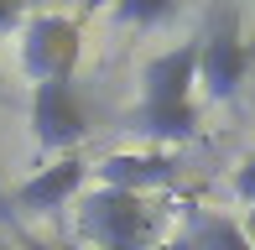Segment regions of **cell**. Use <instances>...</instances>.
Segmentation results:
<instances>
[{
  "mask_svg": "<svg viewBox=\"0 0 255 250\" xmlns=\"http://www.w3.org/2000/svg\"><path fill=\"white\" fill-rule=\"evenodd\" d=\"M78 240H84V250H151L156 209L135 193L84 188L78 193Z\"/></svg>",
  "mask_w": 255,
  "mask_h": 250,
  "instance_id": "6da1fadb",
  "label": "cell"
},
{
  "mask_svg": "<svg viewBox=\"0 0 255 250\" xmlns=\"http://www.w3.org/2000/svg\"><path fill=\"white\" fill-rule=\"evenodd\" d=\"M89 188V162L84 156H52L47 167H37L31 177L16 183V209L31 219H47V214L78 203V193Z\"/></svg>",
  "mask_w": 255,
  "mask_h": 250,
  "instance_id": "8992f818",
  "label": "cell"
},
{
  "mask_svg": "<svg viewBox=\"0 0 255 250\" xmlns=\"http://www.w3.org/2000/svg\"><path fill=\"white\" fill-rule=\"evenodd\" d=\"M21 21H26V10H21V5H10V0H0V37H16V31H21Z\"/></svg>",
  "mask_w": 255,
  "mask_h": 250,
  "instance_id": "7c38bea8",
  "label": "cell"
},
{
  "mask_svg": "<svg viewBox=\"0 0 255 250\" xmlns=\"http://www.w3.org/2000/svg\"><path fill=\"white\" fill-rule=\"evenodd\" d=\"M250 73V42L240 31V16L224 10L214 26L198 37V78H193V99H208V105H235L240 84Z\"/></svg>",
  "mask_w": 255,
  "mask_h": 250,
  "instance_id": "3957f363",
  "label": "cell"
},
{
  "mask_svg": "<svg viewBox=\"0 0 255 250\" xmlns=\"http://www.w3.org/2000/svg\"><path fill=\"white\" fill-rule=\"evenodd\" d=\"M16 42H21V73L31 84H73L78 52H84V31H78L73 16H63V10H26Z\"/></svg>",
  "mask_w": 255,
  "mask_h": 250,
  "instance_id": "7a4b0ae2",
  "label": "cell"
},
{
  "mask_svg": "<svg viewBox=\"0 0 255 250\" xmlns=\"http://www.w3.org/2000/svg\"><path fill=\"white\" fill-rule=\"evenodd\" d=\"M193 78H198V37H188V42H177V47L146 58L141 99L146 105H182V99H193Z\"/></svg>",
  "mask_w": 255,
  "mask_h": 250,
  "instance_id": "ba28073f",
  "label": "cell"
},
{
  "mask_svg": "<svg viewBox=\"0 0 255 250\" xmlns=\"http://www.w3.org/2000/svg\"><path fill=\"white\" fill-rule=\"evenodd\" d=\"M229 188H235V198L245 203V209L255 203V151L240 156V167H235V177H229Z\"/></svg>",
  "mask_w": 255,
  "mask_h": 250,
  "instance_id": "8fae6325",
  "label": "cell"
},
{
  "mask_svg": "<svg viewBox=\"0 0 255 250\" xmlns=\"http://www.w3.org/2000/svg\"><path fill=\"white\" fill-rule=\"evenodd\" d=\"M0 250H5V245H0Z\"/></svg>",
  "mask_w": 255,
  "mask_h": 250,
  "instance_id": "2e32d148",
  "label": "cell"
},
{
  "mask_svg": "<svg viewBox=\"0 0 255 250\" xmlns=\"http://www.w3.org/2000/svg\"><path fill=\"white\" fill-rule=\"evenodd\" d=\"M198 125H203L198 99H182V105H146V99H135L125 110V130L141 135L151 151H177L182 141L198 135Z\"/></svg>",
  "mask_w": 255,
  "mask_h": 250,
  "instance_id": "52a82bcc",
  "label": "cell"
},
{
  "mask_svg": "<svg viewBox=\"0 0 255 250\" xmlns=\"http://www.w3.org/2000/svg\"><path fill=\"white\" fill-rule=\"evenodd\" d=\"M26 125L37 151L47 156H73L89 135V110L78 99L73 84H31V105H26Z\"/></svg>",
  "mask_w": 255,
  "mask_h": 250,
  "instance_id": "277c9868",
  "label": "cell"
},
{
  "mask_svg": "<svg viewBox=\"0 0 255 250\" xmlns=\"http://www.w3.org/2000/svg\"><path fill=\"white\" fill-rule=\"evenodd\" d=\"M151 250H193V245H188V240H182V235H177V240H156Z\"/></svg>",
  "mask_w": 255,
  "mask_h": 250,
  "instance_id": "5bb4252c",
  "label": "cell"
},
{
  "mask_svg": "<svg viewBox=\"0 0 255 250\" xmlns=\"http://www.w3.org/2000/svg\"><path fill=\"white\" fill-rule=\"evenodd\" d=\"M115 21H120V26H161V21H172V5L167 0H120V5H115Z\"/></svg>",
  "mask_w": 255,
  "mask_h": 250,
  "instance_id": "30bf717a",
  "label": "cell"
},
{
  "mask_svg": "<svg viewBox=\"0 0 255 250\" xmlns=\"http://www.w3.org/2000/svg\"><path fill=\"white\" fill-rule=\"evenodd\" d=\"M94 188H115V193H135V198H151V193L172 188L182 177L177 151H151V146H130V151H110L89 167Z\"/></svg>",
  "mask_w": 255,
  "mask_h": 250,
  "instance_id": "5b68a950",
  "label": "cell"
},
{
  "mask_svg": "<svg viewBox=\"0 0 255 250\" xmlns=\"http://www.w3.org/2000/svg\"><path fill=\"white\" fill-rule=\"evenodd\" d=\"M0 203H5V198H0Z\"/></svg>",
  "mask_w": 255,
  "mask_h": 250,
  "instance_id": "e0dca14e",
  "label": "cell"
},
{
  "mask_svg": "<svg viewBox=\"0 0 255 250\" xmlns=\"http://www.w3.org/2000/svg\"><path fill=\"white\" fill-rule=\"evenodd\" d=\"M78 250H84V245H78Z\"/></svg>",
  "mask_w": 255,
  "mask_h": 250,
  "instance_id": "9a60e30c",
  "label": "cell"
},
{
  "mask_svg": "<svg viewBox=\"0 0 255 250\" xmlns=\"http://www.w3.org/2000/svg\"><path fill=\"white\" fill-rule=\"evenodd\" d=\"M240 230H245V240H250V250H255V203L245 209V219H240Z\"/></svg>",
  "mask_w": 255,
  "mask_h": 250,
  "instance_id": "4fadbf2b",
  "label": "cell"
},
{
  "mask_svg": "<svg viewBox=\"0 0 255 250\" xmlns=\"http://www.w3.org/2000/svg\"><path fill=\"white\" fill-rule=\"evenodd\" d=\"M182 240L193 250H250L240 219H229V214H193V230Z\"/></svg>",
  "mask_w": 255,
  "mask_h": 250,
  "instance_id": "9c48e42d",
  "label": "cell"
}]
</instances>
